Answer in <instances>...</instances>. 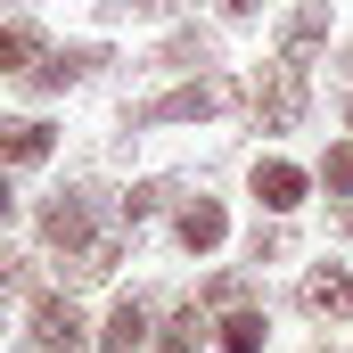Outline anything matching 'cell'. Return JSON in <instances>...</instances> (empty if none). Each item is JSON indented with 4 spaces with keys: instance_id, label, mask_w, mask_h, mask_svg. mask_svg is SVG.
Masks as SVG:
<instances>
[{
    "instance_id": "6da1fadb",
    "label": "cell",
    "mask_w": 353,
    "mask_h": 353,
    "mask_svg": "<svg viewBox=\"0 0 353 353\" xmlns=\"http://www.w3.org/2000/svg\"><path fill=\"white\" fill-rule=\"evenodd\" d=\"M247 107V83L239 74H222V66H205V74H181L173 90H157L148 107H132L123 115V132H165V123H222V115H239Z\"/></svg>"
},
{
    "instance_id": "7a4b0ae2",
    "label": "cell",
    "mask_w": 353,
    "mask_h": 353,
    "mask_svg": "<svg viewBox=\"0 0 353 353\" xmlns=\"http://www.w3.org/2000/svg\"><path fill=\"white\" fill-rule=\"evenodd\" d=\"M247 123L255 132H304L312 123V66H288V58H271L247 74Z\"/></svg>"
},
{
    "instance_id": "3957f363",
    "label": "cell",
    "mask_w": 353,
    "mask_h": 353,
    "mask_svg": "<svg viewBox=\"0 0 353 353\" xmlns=\"http://www.w3.org/2000/svg\"><path fill=\"white\" fill-rule=\"evenodd\" d=\"M312 165H296V157H255L247 165V197H255V214H279V222H296L304 205H312Z\"/></svg>"
},
{
    "instance_id": "277c9868",
    "label": "cell",
    "mask_w": 353,
    "mask_h": 353,
    "mask_svg": "<svg viewBox=\"0 0 353 353\" xmlns=\"http://www.w3.org/2000/svg\"><path fill=\"white\" fill-rule=\"evenodd\" d=\"M99 189H58V197H41V239L58 247V255H83V247H99Z\"/></svg>"
},
{
    "instance_id": "5b68a950",
    "label": "cell",
    "mask_w": 353,
    "mask_h": 353,
    "mask_svg": "<svg viewBox=\"0 0 353 353\" xmlns=\"http://www.w3.org/2000/svg\"><path fill=\"white\" fill-rule=\"evenodd\" d=\"M329 33H337V0H296V8L279 17V33H271V58H288V66H321Z\"/></svg>"
},
{
    "instance_id": "8992f818",
    "label": "cell",
    "mask_w": 353,
    "mask_h": 353,
    "mask_svg": "<svg viewBox=\"0 0 353 353\" xmlns=\"http://www.w3.org/2000/svg\"><path fill=\"white\" fill-rule=\"evenodd\" d=\"M83 345H90V321L74 288H41L33 296V353H83Z\"/></svg>"
},
{
    "instance_id": "52a82bcc",
    "label": "cell",
    "mask_w": 353,
    "mask_h": 353,
    "mask_svg": "<svg viewBox=\"0 0 353 353\" xmlns=\"http://www.w3.org/2000/svg\"><path fill=\"white\" fill-rule=\"evenodd\" d=\"M173 239H181V255H197V263H205V255H222V247H230V205H222V197H205V189H197V197H181V205H173Z\"/></svg>"
},
{
    "instance_id": "ba28073f",
    "label": "cell",
    "mask_w": 353,
    "mask_h": 353,
    "mask_svg": "<svg viewBox=\"0 0 353 353\" xmlns=\"http://www.w3.org/2000/svg\"><path fill=\"white\" fill-rule=\"evenodd\" d=\"M99 66H115V50L107 41H66V50H50L33 74H25V90H41V99H58V90H74V83H90Z\"/></svg>"
},
{
    "instance_id": "9c48e42d",
    "label": "cell",
    "mask_w": 353,
    "mask_h": 353,
    "mask_svg": "<svg viewBox=\"0 0 353 353\" xmlns=\"http://www.w3.org/2000/svg\"><path fill=\"white\" fill-rule=\"evenodd\" d=\"M296 312L304 321H353V263H312L304 279H296Z\"/></svg>"
},
{
    "instance_id": "30bf717a",
    "label": "cell",
    "mask_w": 353,
    "mask_h": 353,
    "mask_svg": "<svg viewBox=\"0 0 353 353\" xmlns=\"http://www.w3.org/2000/svg\"><path fill=\"white\" fill-rule=\"evenodd\" d=\"M148 345H157V296H115V312L90 337V353H148Z\"/></svg>"
},
{
    "instance_id": "8fae6325",
    "label": "cell",
    "mask_w": 353,
    "mask_h": 353,
    "mask_svg": "<svg viewBox=\"0 0 353 353\" xmlns=\"http://www.w3.org/2000/svg\"><path fill=\"white\" fill-rule=\"evenodd\" d=\"M205 345H214V312H205L197 296H181V304L157 312V345L148 353H205Z\"/></svg>"
},
{
    "instance_id": "7c38bea8",
    "label": "cell",
    "mask_w": 353,
    "mask_h": 353,
    "mask_svg": "<svg viewBox=\"0 0 353 353\" xmlns=\"http://www.w3.org/2000/svg\"><path fill=\"white\" fill-rule=\"evenodd\" d=\"M214 58H222L214 25H173V33L157 41V58H148V66H157V74H205Z\"/></svg>"
},
{
    "instance_id": "4fadbf2b",
    "label": "cell",
    "mask_w": 353,
    "mask_h": 353,
    "mask_svg": "<svg viewBox=\"0 0 353 353\" xmlns=\"http://www.w3.org/2000/svg\"><path fill=\"white\" fill-rule=\"evenodd\" d=\"M58 132L41 115H0V165H50Z\"/></svg>"
},
{
    "instance_id": "5bb4252c",
    "label": "cell",
    "mask_w": 353,
    "mask_h": 353,
    "mask_svg": "<svg viewBox=\"0 0 353 353\" xmlns=\"http://www.w3.org/2000/svg\"><path fill=\"white\" fill-rule=\"evenodd\" d=\"M214 345H222V353H263V345H271V312H263V304L214 312Z\"/></svg>"
},
{
    "instance_id": "9a60e30c",
    "label": "cell",
    "mask_w": 353,
    "mask_h": 353,
    "mask_svg": "<svg viewBox=\"0 0 353 353\" xmlns=\"http://www.w3.org/2000/svg\"><path fill=\"white\" fill-rule=\"evenodd\" d=\"M181 205V181H132V189H123V197H115V214H123V230H140V222H157V214H173Z\"/></svg>"
},
{
    "instance_id": "2e32d148",
    "label": "cell",
    "mask_w": 353,
    "mask_h": 353,
    "mask_svg": "<svg viewBox=\"0 0 353 353\" xmlns=\"http://www.w3.org/2000/svg\"><path fill=\"white\" fill-rule=\"evenodd\" d=\"M197 304H205V312H239V304H255V271H247V263L214 271V279L197 288Z\"/></svg>"
},
{
    "instance_id": "e0dca14e",
    "label": "cell",
    "mask_w": 353,
    "mask_h": 353,
    "mask_svg": "<svg viewBox=\"0 0 353 353\" xmlns=\"http://www.w3.org/2000/svg\"><path fill=\"white\" fill-rule=\"evenodd\" d=\"M41 58H50V41L33 25H0V74H33Z\"/></svg>"
},
{
    "instance_id": "ac0fdd59",
    "label": "cell",
    "mask_w": 353,
    "mask_h": 353,
    "mask_svg": "<svg viewBox=\"0 0 353 353\" xmlns=\"http://www.w3.org/2000/svg\"><path fill=\"white\" fill-rule=\"evenodd\" d=\"M296 255V230L271 214V222H255V239H247V271H263V263H288Z\"/></svg>"
},
{
    "instance_id": "d6986e66",
    "label": "cell",
    "mask_w": 353,
    "mask_h": 353,
    "mask_svg": "<svg viewBox=\"0 0 353 353\" xmlns=\"http://www.w3.org/2000/svg\"><path fill=\"white\" fill-rule=\"evenodd\" d=\"M312 181H321L329 197H353V132H345V140H329V148H321V165H312Z\"/></svg>"
},
{
    "instance_id": "ffe728a7",
    "label": "cell",
    "mask_w": 353,
    "mask_h": 353,
    "mask_svg": "<svg viewBox=\"0 0 353 353\" xmlns=\"http://www.w3.org/2000/svg\"><path fill=\"white\" fill-rule=\"evenodd\" d=\"M189 0H99V17L107 25H165V17H181Z\"/></svg>"
},
{
    "instance_id": "44dd1931",
    "label": "cell",
    "mask_w": 353,
    "mask_h": 353,
    "mask_svg": "<svg viewBox=\"0 0 353 353\" xmlns=\"http://www.w3.org/2000/svg\"><path fill=\"white\" fill-rule=\"evenodd\" d=\"M17 288H25V255H17V247H0V296H17Z\"/></svg>"
},
{
    "instance_id": "7402d4cb",
    "label": "cell",
    "mask_w": 353,
    "mask_h": 353,
    "mask_svg": "<svg viewBox=\"0 0 353 353\" xmlns=\"http://www.w3.org/2000/svg\"><path fill=\"white\" fill-rule=\"evenodd\" d=\"M329 230H337V239H353V197H329Z\"/></svg>"
},
{
    "instance_id": "603a6c76",
    "label": "cell",
    "mask_w": 353,
    "mask_h": 353,
    "mask_svg": "<svg viewBox=\"0 0 353 353\" xmlns=\"http://www.w3.org/2000/svg\"><path fill=\"white\" fill-rule=\"evenodd\" d=\"M337 83L353 90V41H345V50H337Z\"/></svg>"
},
{
    "instance_id": "cb8c5ba5",
    "label": "cell",
    "mask_w": 353,
    "mask_h": 353,
    "mask_svg": "<svg viewBox=\"0 0 353 353\" xmlns=\"http://www.w3.org/2000/svg\"><path fill=\"white\" fill-rule=\"evenodd\" d=\"M8 205H17V197H8V165H0V222H8Z\"/></svg>"
},
{
    "instance_id": "d4e9b609",
    "label": "cell",
    "mask_w": 353,
    "mask_h": 353,
    "mask_svg": "<svg viewBox=\"0 0 353 353\" xmlns=\"http://www.w3.org/2000/svg\"><path fill=\"white\" fill-rule=\"evenodd\" d=\"M345 132H353V90H345Z\"/></svg>"
},
{
    "instance_id": "484cf974",
    "label": "cell",
    "mask_w": 353,
    "mask_h": 353,
    "mask_svg": "<svg viewBox=\"0 0 353 353\" xmlns=\"http://www.w3.org/2000/svg\"><path fill=\"white\" fill-rule=\"evenodd\" d=\"M312 353H337V345H312Z\"/></svg>"
}]
</instances>
